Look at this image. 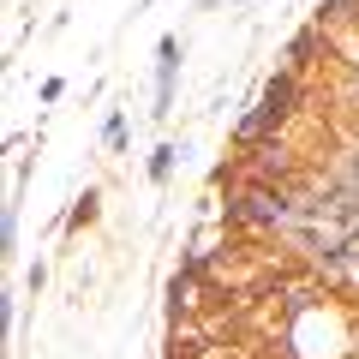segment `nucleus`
Returning a JSON list of instances; mask_svg holds the SVG:
<instances>
[{
  "mask_svg": "<svg viewBox=\"0 0 359 359\" xmlns=\"http://www.w3.org/2000/svg\"><path fill=\"white\" fill-rule=\"evenodd\" d=\"M174 54H180V42L162 36V48H156V102H162V114L174 102Z\"/></svg>",
  "mask_w": 359,
  "mask_h": 359,
  "instance_id": "1",
  "label": "nucleus"
},
{
  "mask_svg": "<svg viewBox=\"0 0 359 359\" xmlns=\"http://www.w3.org/2000/svg\"><path fill=\"white\" fill-rule=\"evenodd\" d=\"M168 168H174V150H156L150 156V180H168Z\"/></svg>",
  "mask_w": 359,
  "mask_h": 359,
  "instance_id": "2",
  "label": "nucleus"
}]
</instances>
